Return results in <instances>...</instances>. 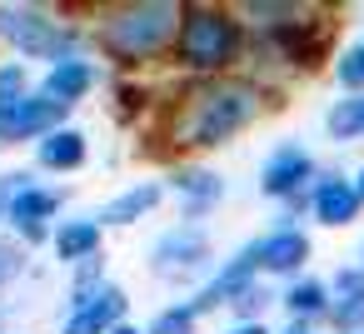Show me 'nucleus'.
<instances>
[{
	"instance_id": "obj_1",
	"label": "nucleus",
	"mask_w": 364,
	"mask_h": 334,
	"mask_svg": "<svg viewBox=\"0 0 364 334\" xmlns=\"http://www.w3.org/2000/svg\"><path fill=\"white\" fill-rule=\"evenodd\" d=\"M264 85L255 75H215V80H180L155 100V140L175 155H205L245 135L264 115Z\"/></svg>"
},
{
	"instance_id": "obj_2",
	"label": "nucleus",
	"mask_w": 364,
	"mask_h": 334,
	"mask_svg": "<svg viewBox=\"0 0 364 334\" xmlns=\"http://www.w3.org/2000/svg\"><path fill=\"white\" fill-rule=\"evenodd\" d=\"M180 31L175 0H125V6H100L90 21L95 60H115V75H145L150 65L170 60Z\"/></svg>"
},
{
	"instance_id": "obj_3",
	"label": "nucleus",
	"mask_w": 364,
	"mask_h": 334,
	"mask_svg": "<svg viewBox=\"0 0 364 334\" xmlns=\"http://www.w3.org/2000/svg\"><path fill=\"white\" fill-rule=\"evenodd\" d=\"M250 55V26L240 21V11L230 6H180V31L170 45V65L180 70V80H215V75H235Z\"/></svg>"
},
{
	"instance_id": "obj_4",
	"label": "nucleus",
	"mask_w": 364,
	"mask_h": 334,
	"mask_svg": "<svg viewBox=\"0 0 364 334\" xmlns=\"http://www.w3.org/2000/svg\"><path fill=\"white\" fill-rule=\"evenodd\" d=\"M0 41H6L21 60H70V55H95L90 26L60 21L50 6H0Z\"/></svg>"
},
{
	"instance_id": "obj_5",
	"label": "nucleus",
	"mask_w": 364,
	"mask_h": 334,
	"mask_svg": "<svg viewBox=\"0 0 364 334\" xmlns=\"http://www.w3.org/2000/svg\"><path fill=\"white\" fill-rule=\"evenodd\" d=\"M150 274L195 294L215 274V239H210V230L205 225H170L150 244Z\"/></svg>"
},
{
	"instance_id": "obj_6",
	"label": "nucleus",
	"mask_w": 364,
	"mask_h": 334,
	"mask_svg": "<svg viewBox=\"0 0 364 334\" xmlns=\"http://www.w3.org/2000/svg\"><path fill=\"white\" fill-rule=\"evenodd\" d=\"M314 175H319L314 170V155L304 145H294V140H279L264 155V165H259V195L284 205L279 225H294V210L304 205V190L314 185Z\"/></svg>"
},
{
	"instance_id": "obj_7",
	"label": "nucleus",
	"mask_w": 364,
	"mask_h": 334,
	"mask_svg": "<svg viewBox=\"0 0 364 334\" xmlns=\"http://www.w3.org/2000/svg\"><path fill=\"white\" fill-rule=\"evenodd\" d=\"M65 200H70V195H65L60 185H50V180H31V185L16 195V205L6 210V230H11V239H16L21 249L50 244V230L60 225Z\"/></svg>"
},
{
	"instance_id": "obj_8",
	"label": "nucleus",
	"mask_w": 364,
	"mask_h": 334,
	"mask_svg": "<svg viewBox=\"0 0 364 334\" xmlns=\"http://www.w3.org/2000/svg\"><path fill=\"white\" fill-rule=\"evenodd\" d=\"M165 200L180 205V225H205L220 205H225V180L215 165L200 160H175L165 170Z\"/></svg>"
},
{
	"instance_id": "obj_9",
	"label": "nucleus",
	"mask_w": 364,
	"mask_h": 334,
	"mask_svg": "<svg viewBox=\"0 0 364 334\" xmlns=\"http://www.w3.org/2000/svg\"><path fill=\"white\" fill-rule=\"evenodd\" d=\"M125 319H130V294H125V284L105 279L95 289L70 294V309L60 319V334H110Z\"/></svg>"
},
{
	"instance_id": "obj_10",
	"label": "nucleus",
	"mask_w": 364,
	"mask_h": 334,
	"mask_svg": "<svg viewBox=\"0 0 364 334\" xmlns=\"http://www.w3.org/2000/svg\"><path fill=\"white\" fill-rule=\"evenodd\" d=\"M245 249H250L259 279H299L309 264V235L299 225H274L259 239H250Z\"/></svg>"
},
{
	"instance_id": "obj_11",
	"label": "nucleus",
	"mask_w": 364,
	"mask_h": 334,
	"mask_svg": "<svg viewBox=\"0 0 364 334\" xmlns=\"http://www.w3.org/2000/svg\"><path fill=\"white\" fill-rule=\"evenodd\" d=\"M36 90H41L50 105L75 110L80 100H90V95L100 90V60H95V55H70V60H55V65H46V70H41Z\"/></svg>"
},
{
	"instance_id": "obj_12",
	"label": "nucleus",
	"mask_w": 364,
	"mask_h": 334,
	"mask_svg": "<svg viewBox=\"0 0 364 334\" xmlns=\"http://www.w3.org/2000/svg\"><path fill=\"white\" fill-rule=\"evenodd\" d=\"M31 160H36L41 175H80L90 165V135L65 120V125H55L50 135H41L31 145Z\"/></svg>"
},
{
	"instance_id": "obj_13",
	"label": "nucleus",
	"mask_w": 364,
	"mask_h": 334,
	"mask_svg": "<svg viewBox=\"0 0 364 334\" xmlns=\"http://www.w3.org/2000/svg\"><path fill=\"white\" fill-rule=\"evenodd\" d=\"M304 210H309V220L314 225H324V230H344V225H354L359 220V195H354V185L344 180V175H314V185L304 190Z\"/></svg>"
},
{
	"instance_id": "obj_14",
	"label": "nucleus",
	"mask_w": 364,
	"mask_h": 334,
	"mask_svg": "<svg viewBox=\"0 0 364 334\" xmlns=\"http://www.w3.org/2000/svg\"><path fill=\"white\" fill-rule=\"evenodd\" d=\"M65 120H70V110L50 105L41 90H31L6 120H0V150H6V145H36L41 135H50V130L65 125Z\"/></svg>"
},
{
	"instance_id": "obj_15",
	"label": "nucleus",
	"mask_w": 364,
	"mask_h": 334,
	"mask_svg": "<svg viewBox=\"0 0 364 334\" xmlns=\"http://www.w3.org/2000/svg\"><path fill=\"white\" fill-rule=\"evenodd\" d=\"M160 205H165V180H135V185H125L120 195H110V200L95 210V220H100V230H130V225L150 220Z\"/></svg>"
},
{
	"instance_id": "obj_16",
	"label": "nucleus",
	"mask_w": 364,
	"mask_h": 334,
	"mask_svg": "<svg viewBox=\"0 0 364 334\" xmlns=\"http://www.w3.org/2000/svg\"><path fill=\"white\" fill-rule=\"evenodd\" d=\"M100 244H105V230H100L95 215H70V220H60V225L50 230V249H55V259H60L65 269L95 259Z\"/></svg>"
},
{
	"instance_id": "obj_17",
	"label": "nucleus",
	"mask_w": 364,
	"mask_h": 334,
	"mask_svg": "<svg viewBox=\"0 0 364 334\" xmlns=\"http://www.w3.org/2000/svg\"><path fill=\"white\" fill-rule=\"evenodd\" d=\"M339 334H364V264L339 269L329 284V314H324Z\"/></svg>"
},
{
	"instance_id": "obj_18",
	"label": "nucleus",
	"mask_w": 364,
	"mask_h": 334,
	"mask_svg": "<svg viewBox=\"0 0 364 334\" xmlns=\"http://www.w3.org/2000/svg\"><path fill=\"white\" fill-rule=\"evenodd\" d=\"M274 304H284L289 324H304V329H309L314 319L329 314V284H324L319 274H299V279L284 284V294H279Z\"/></svg>"
},
{
	"instance_id": "obj_19",
	"label": "nucleus",
	"mask_w": 364,
	"mask_h": 334,
	"mask_svg": "<svg viewBox=\"0 0 364 334\" xmlns=\"http://www.w3.org/2000/svg\"><path fill=\"white\" fill-rule=\"evenodd\" d=\"M324 130H329V140H364V95H344V100H334L329 105V115H324Z\"/></svg>"
},
{
	"instance_id": "obj_20",
	"label": "nucleus",
	"mask_w": 364,
	"mask_h": 334,
	"mask_svg": "<svg viewBox=\"0 0 364 334\" xmlns=\"http://www.w3.org/2000/svg\"><path fill=\"white\" fill-rule=\"evenodd\" d=\"M31 90H36V75H31L26 60H0V120H6Z\"/></svg>"
},
{
	"instance_id": "obj_21",
	"label": "nucleus",
	"mask_w": 364,
	"mask_h": 334,
	"mask_svg": "<svg viewBox=\"0 0 364 334\" xmlns=\"http://www.w3.org/2000/svg\"><path fill=\"white\" fill-rule=\"evenodd\" d=\"M145 334H200V319L185 309V299L180 304H160L155 314H150V324H140Z\"/></svg>"
},
{
	"instance_id": "obj_22",
	"label": "nucleus",
	"mask_w": 364,
	"mask_h": 334,
	"mask_svg": "<svg viewBox=\"0 0 364 334\" xmlns=\"http://www.w3.org/2000/svg\"><path fill=\"white\" fill-rule=\"evenodd\" d=\"M334 80L349 90V95H364V41L344 45L339 60H334Z\"/></svg>"
},
{
	"instance_id": "obj_23",
	"label": "nucleus",
	"mask_w": 364,
	"mask_h": 334,
	"mask_svg": "<svg viewBox=\"0 0 364 334\" xmlns=\"http://www.w3.org/2000/svg\"><path fill=\"white\" fill-rule=\"evenodd\" d=\"M274 304V294H269V284L259 279V284H250L235 304H230V314H235V324H259V314Z\"/></svg>"
},
{
	"instance_id": "obj_24",
	"label": "nucleus",
	"mask_w": 364,
	"mask_h": 334,
	"mask_svg": "<svg viewBox=\"0 0 364 334\" xmlns=\"http://www.w3.org/2000/svg\"><path fill=\"white\" fill-rule=\"evenodd\" d=\"M21 274H26V249L16 239H0V289L16 284Z\"/></svg>"
},
{
	"instance_id": "obj_25",
	"label": "nucleus",
	"mask_w": 364,
	"mask_h": 334,
	"mask_svg": "<svg viewBox=\"0 0 364 334\" xmlns=\"http://www.w3.org/2000/svg\"><path fill=\"white\" fill-rule=\"evenodd\" d=\"M31 180H36L31 170H0V225H6V210L16 205V195H21Z\"/></svg>"
},
{
	"instance_id": "obj_26",
	"label": "nucleus",
	"mask_w": 364,
	"mask_h": 334,
	"mask_svg": "<svg viewBox=\"0 0 364 334\" xmlns=\"http://www.w3.org/2000/svg\"><path fill=\"white\" fill-rule=\"evenodd\" d=\"M95 284H105V254H95V259H85V264H75V269H70V294L95 289Z\"/></svg>"
},
{
	"instance_id": "obj_27",
	"label": "nucleus",
	"mask_w": 364,
	"mask_h": 334,
	"mask_svg": "<svg viewBox=\"0 0 364 334\" xmlns=\"http://www.w3.org/2000/svg\"><path fill=\"white\" fill-rule=\"evenodd\" d=\"M225 334H269V329H264V319H259V324H230Z\"/></svg>"
},
{
	"instance_id": "obj_28",
	"label": "nucleus",
	"mask_w": 364,
	"mask_h": 334,
	"mask_svg": "<svg viewBox=\"0 0 364 334\" xmlns=\"http://www.w3.org/2000/svg\"><path fill=\"white\" fill-rule=\"evenodd\" d=\"M110 334H145V329H140V324H130V319H125V324H115V329H110Z\"/></svg>"
},
{
	"instance_id": "obj_29",
	"label": "nucleus",
	"mask_w": 364,
	"mask_h": 334,
	"mask_svg": "<svg viewBox=\"0 0 364 334\" xmlns=\"http://www.w3.org/2000/svg\"><path fill=\"white\" fill-rule=\"evenodd\" d=\"M349 185H354V195H359V205H364V165H359V175H354Z\"/></svg>"
},
{
	"instance_id": "obj_30",
	"label": "nucleus",
	"mask_w": 364,
	"mask_h": 334,
	"mask_svg": "<svg viewBox=\"0 0 364 334\" xmlns=\"http://www.w3.org/2000/svg\"><path fill=\"white\" fill-rule=\"evenodd\" d=\"M279 334H314V329H304V324H289V329H279Z\"/></svg>"
}]
</instances>
